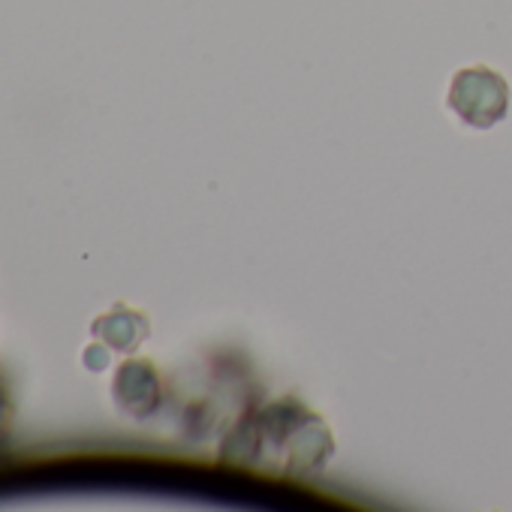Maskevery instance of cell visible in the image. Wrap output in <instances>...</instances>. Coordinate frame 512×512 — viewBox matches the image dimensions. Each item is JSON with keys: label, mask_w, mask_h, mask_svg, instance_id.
<instances>
[{"label": "cell", "mask_w": 512, "mask_h": 512, "mask_svg": "<svg viewBox=\"0 0 512 512\" xmlns=\"http://www.w3.org/2000/svg\"><path fill=\"white\" fill-rule=\"evenodd\" d=\"M449 109L470 127H491L509 112V82L491 67H464L452 76V88L446 97Z\"/></svg>", "instance_id": "cell-1"}, {"label": "cell", "mask_w": 512, "mask_h": 512, "mask_svg": "<svg viewBox=\"0 0 512 512\" xmlns=\"http://www.w3.org/2000/svg\"><path fill=\"white\" fill-rule=\"evenodd\" d=\"M115 401L130 416H148L160 404V380L151 362L130 359L118 368L115 377Z\"/></svg>", "instance_id": "cell-2"}, {"label": "cell", "mask_w": 512, "mask_h": 512, "mask_svg": "<svg viewBox=\"0 0 512 512\" xmlns=\"http://www.w3.org/2000/svg\"><path fill=\"white\" fill-rule=\"evenodd\" d=\"M94 335L118 353H133L148 338V317L127 305H115L109 314L94 320Z\"/></svg>", "instance_id": "cell-3"}, {"label": "cell", "mask_w": 512, "mask_h": 512, "mask_svg": "<svg viewBox=\"0 0 512 512\" xmlns=\"http://www.w3.org/2000/svg\"><path fill=\"white\" fill-rule=\"evenodd\" d=\"M106 362H109V356H106V350H103V347H91V350H85V365H88V368L103 371V368H106Z\"/></svg>", "instance_id": "cell-4"}]
</instances>
